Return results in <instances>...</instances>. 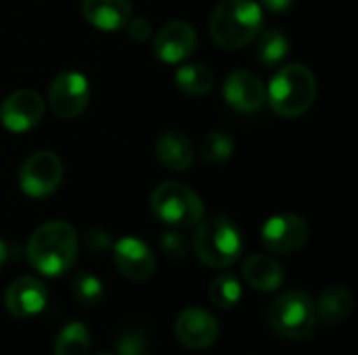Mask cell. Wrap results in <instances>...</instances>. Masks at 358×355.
Segmentation results:
<instances>
[{
  "instance_id": "obj_23",
  "label": "cell",
  "mask_w": 358,
  "mask_h": 355,
  "mask_svg": "<svg viewBox=\"0 0 358 355\" xmlns=\"http://www.w3.org/2000/svg\"><path fill=\"white\" fill-rule=\"evenodd\" d=\"M241 282L233 274H222L210 285V301L218 310H233L241 299Z\"/></svg>"
},
{
  "instance_id": "obj_28",
  "label": "cell",
  "mask_w": 358,
  "mask_h": 355,
  "mask_svg": "<svg viewBox=\"0 0 358 355\" xmlns=\"http://www.w3.org/2000/svg\"><path fill=\"white\" fill-rule=\"evenodd\" d=\"M124 29L132 40H147L151 36V23L145 17H130Z\"/></svg>"
},
{
  "instance_id": "obj_8",
  "label": "cell",
  "mask_w": 358,
  "mask_h": 355,
  "mask_svg": "<svg viewBox=\"0 0 358 355\" xmlns=\"http://www.w3.org/2000/svg\"><path fill=\"white\" fill-rule=\"evenodd\" d=\"M260 239L268 251L279 255H289L300 251L308 243L310 226L298 213H279L264 222Z\"/></svg>"
},
{
  "instance_id": "obj_3",
  "label": "cell",
  "mask_w": 358,
  "mask_h": 355,
  "mask_svg": "<svg viewBox=\"0 0 358 355\" xmlns=\"http://www.w3.org/2000/svg\"><path fill=\"white\" fill-rule=\"evenodd\" d=\"M266 98L277 115L287 119L300 117L315 105L317 77L306 65H285L273 75L266 90Z\"/></svg>"
},
{
  "instance_id": "obj_4",
  "label": "cell",
  "mask_w": 358,
  "mask_h": 355,
  "mask_svg": "<svg viewBox=\"0 0 358 355\" xmlns=\"http://www.w3.org/2000/svg\"><path fill=\"white\" fill-rule=\"evenodd\" d=\"M193 251L208 268H231L243 251V239L233 220L224 216L201 218L193 236Z\"/></svg>"
},
{
  "instance_id": "obj_14",
  "label": "cell",
  "mask_w": 358,
  "mask_h": 355,
  "mask_svg": "<svg viewBox=\"0 0 358 355\" xmlns=\"http://www.w3.org/2000/svg\"><path fill=\"white\" fill-rule=\"evenodd\" d=\"M113 259L117 270L132 282H145L155 272V257L147 243L136 236H124L113 245Z\"/></svg>"
},
{
  "instance_id": "obj_13",
  "label": "cell",
  "mask_w": 358,
  "mask_h": 355,
  "mask_svg": "<svg viewBox=\"0 0 358 355\" xmlns=\"http://www.w3.org/2000/svg\"><path fill=\"white\" fill-rule=\"evenodd\" d=\"M222 96L233 109L241 113H254L264 105L266 88L256 73L248 69H235L224 80Z\"/></svg>"
},
{
  "instance_id": "obj_16",
  "label": "cell",
  "mask_w": 358,
  "mask_h": 355,
  "mask_svg": "<svg viewBox=\"0 0 358 355\" xmlns=\"http://www.w3.org/2000/svg\"><path fill=\"white\" fill-rule=\"evenodd\" d=\"M82 15L103 31H117L132 17V6L130 0H82Z\"/></svg>"
},
{
  "instance_id": "obj_21",
  "label": "cell",
  "mask_w": 358,
  "mask_h": 355,
  "mask_svg": "<svg viewBox=\"0 0 358 355\" xmlns=\"http://www.w3.org/2000/svg\"><path fill=\"white\" fill-rule=\"evenodd\" d=\"M90 333L82 322L65 324L55 339V355H88Z\"/></svg>"
},
{
  "instance_id": "obj_11",
  "label": "cell",
  "mask_w": 358,
  "mask_h": 355,
  "mask_svg": "<svg viewBox=\"0 0 358 355\" xmlns=\"http://www.w3.org/2000/svg\"><path fill=\"white\" fill-rule=\"evenodd\" d=\"M197 48V31L187 21H168L153 38V52L164 63H180Z\"/></svg>"
},
{
  "instance_id": "obj_24",
  "label": "cell",
  "mask_w": 358,
  "mask_h": 355,
  "mask_svg": "<svg viewBox=\"0 0 358 355\" xmlns=\"http://www.w3.org/2000/svg\"><path fill=\"white\" fill-rule=\"evenodd\" d=\"M233 153H235V142L229 132H220V130L210 132L201 142V159L208 163L214 165L224 163L233 157Z\"/></svg>"
},
{
  "instance_id": "obj_18",
  "label": "cell",
  "mask_w": 358,
  "mask_h": 355,
  "mask_svg": "<svg viewBox=\"0 0 358 355\" xmlns=\"http://www.w3.org/2000/svg\"><path fill=\"white\" fill-rule=\"evenodd\" d=\"M352 310H355V297L346 287H329L315 303L317 322H323L327 326H338L346 322Z\"/></svg>"
},
{
  "instance_id": "obj_29",
  "label": "cell",
  "mask_w": 358,
  "mask_h": 355,
  "mask_svg": "<svg viewBox=\"0 0 358 355\" xmlns=\"http://www.w3.org/2000/svg\"><path fill=\"white\" fill-rule=\"evenodd\" d=\"M86 247L92 251V253H103L111 247V239L105 230L101 228H92L86 232Z\"/></svg>"
},
{
  "instance_id": "obj_31",
  "label": "cell",
  "mask_w": 358,
  "mask_h": 355,
  "mask_svg": "<svg viewBox=\"0 0 358 355\" xmlns=\"http://www.w3.org/2000/svg\"><path fill=\"white\" fill-rule=\"evenodd\" d=\"M6 257H8V249H6V243H4V241L0 239V268L4 266Z\"/></svg>"
},
{
  "instance_id": "obj_20",
  "label": "cell",
  "mask_w": 358,
  "mask_h": 355,
  "mask_svg": "<svg viewBox=\"0 0 358 355\" xmlns=\"http://www.w3.org/2000/svg\"><path fill=\"white\" fill-rule=\"evenodd\" d=\"M176 86L191 96H203L214 88V73L201 63H187L176 69Z\"/></svg>"
},
{
  "instance_id": "obj_27",
  "label": "cell",
  "mask_w": 358,
  "mask_h": 355,
  "mask_svg": "<svg viewBox=\"0 0 358 355\" xmlns=\"http://www.w3.org/2000/svg\"><path fill=\"white\" fill-rule=\"evenodd\" d=\"M147 347V337L141 331H128L117 339V354L141 355Z\"/></svg>"
},
{
  "instance_id": "obj_9",
  "label": "cell",
  "mask_w": 358,
  "mask_h": 355,
  "mask_svg": "<svg viewBox=\"0 0 358 355\" xmlns=\"http://www.w3.org/2000/svg\"><path fill=\"white\" fill-rule=\"evenodd\" d=\"M90 100V84L78 71H63L59 73L48 92L50 109L61 119H73L84 113Z\"/></svg>"
},
{
  "instance_id": "obj_17",
  "label": "cell",
  "mask_w": 358,
  "mask_h": 355,
  "mask_svg": "<svg viewBox=\"0 0 358 355\" xmlns=\"http://www.w3.org/2000/svg\"><path fill=\"white\" fill-rule=\"evenodd\" d=\"M155 155L170 172H187L195 159L193 144L182 132H164L155 142Z\"/></svg>"
},
{
  "instance_id": "obj_19",
  "label": "cell",
  "mask_w": 358,
  "mask_h": 355,
  "mask_svg": "<svg viewBox=\"0 0 358 355\" xmlns=\"http://www.w3.org/2000/svg\"><path fill=\"white\" fill-rule=\"evenodd\" d=\"M243 280L262 293H273L283 285V268L266 255H252L243 262Z\"/></svg>"
},
{
  "instance_id": "obj_22",
  "label": "cell",
  "mask_w": 358,
  "mask_h": 355,
  "mask_svg": "<svg viewBox=\"0 0 358 355\" xmlns=\"http://www.w3.org/2000/svg\"><path fill=\"white\" fill-rule=\"evenodd\" d=\"M289 46L292 44L281 29H275V27L266 29L256 42V59L266 67L277 65L279 61H283L287 56Z\"/></svg>"
},
{
  "instance_id": "obj_26",
  "label": "cell",
  "mask_w": 358,
  "mask_h": 355,
  "mask_svg": "<svg viewBox=\"0 0 358 355\" xmlns=\"http://www.w3.org/2000/svg\"><path fill=\"white\" fill-rule=\"evenodd\" d=\"M162 251L172 259H182L189 253V241L178 232H164L162 234Z\"/></svg>"
},
{
  "instance_id": "obj_5",
  "label": "cell",
  "mask_w": 358,
  "mask_h": 355,
  "mask_svg": "<svg viewBox=\"0 0 358 355\" xmlns=\"http://www.w3.org/2000/svg\"><path fill=\"white\" fill-rule=\"evenodd\" d=\"M268 324L283 339H310L317 326L315 301L304 291L283 293L268 308Z\"/></svg>"
},
{
  "instance_id": "obj_1",
  "label": "cell",
  "mask_w": 358,
  "mask_h": 355,
  "mask_svg": "<svg viewBox=\"0 0 358 355\" xmlns=\"http://www.w3.org/2000/svg\"><path fill=\"white\" fill-rule=\"evenodd\" d=\"M78 255V236L71 224L52 220L34 230L27 243L29 264L44 276L65 274Z\"/></svg>"
},
{
  "instance_id": "obj_6",
  "label": "cell",
  "mask_w": 358,
  "mask_h": 355,
  "mask_svg": "<svg viewBox=\"0 0 358 355\" xmlns=\"http://www.w3.org/2000/svg\"><path fill=\"white\" fill-rule=\"evenodd\" d=\"M151 211L168 226L189 228L197 226L203 218V201L180 182H162L151 192Z\"/></svg>"
},
{
  "instance_id": "obj_7",
  "label": "cell",
  "mask_w": 358,
  "mask_h": 355,
  "mask_svg": "<svg viewBox=\"0 0 358 355\" xmlns=\"http://www.w3.org/2000/svg\"><path fill=\"white\" fill-rule=\"evenodd\" d=\"M63 180V163L52 151L31 153L19 169V188L34 199L52 195Z\"/></svg>"
},
{
  "instance_id": "obj_12",
  "label": "cell",
  "mask_w": 358,
  "mask_h": 355,
  "mask_svg": "<svg viewBox=\"0 0 358 355\" xmlns=\"http://www.w3.org/2000/svg\"><path fill=\"white\" fill-rule=\"evenodd\" d=\"M174 333L189 349H208L218 339V322L203 308H187L178 314Z\"/></svg>"
},
{
  "instance_id": "obj_2",
  "label": "cell",
  "mask_w": 358,
  "mask_h": 355,
  "mask_svg": "<svg viewBox=\"0 0 358 355\" xmlns=\"http://www.w3.org/2000/svg\"><path fill=\"white\" fill-rule=\"evenodd\" d=\"M262 27V8L254 0H220L210 19L212 40L224 50L252 44Z\"/></svg>"
},
{
  "instance_id": "obj_15",
  "label": "cell",
  "mask_w": 358,
  "mask_h": 355,
  "mask_svg": "<svg viewBox=\"0 0 358 355\" xmlns=\"http://www.w3.org/2000/svg\"><path fill=\"white\" fill-rule=\"evenodd\" d=\"M48 301L46 287L34 276H21L4 293V308L15 318H31L38 316Z\"/></svg>"
},
{
  "instance_id": "obj_25",
  "label": "cell",
  "mask_w": 358,
  "mask_h": 355,
  "mask_svg": "<svg viewBox=\"0 0 358 355\" xmlns=\"http://www.w3.org/2000/svg\"><path fill=\"white\" fill-rule=\"evenodd\" d=\"M71 293L76 297V301L84 308H94L103 301V282L88 272H80L73 276L71 282Z\"/></svg>"
},
{
  "instance_id": "obj_32",
  "label": "cell",
  "mask_w": 358,
  "mask_h": 355,
  "mask_svg": "<svg viewBox=\"0 0 358 355\" xmlns=\"http://www.w3.org/2000/svg\"><path fill=\"white\" fill-rule=\"evenodd\" d=\"M99 355H111V354H99Z\"/></svg>"
},
{
  "instance_id": "obj_10",
  "label": "cell",
  "mask_w": 358,
  "mask_h": 355,
  "mask_svg": "<svg viewBox=\"0 0 358 355\" xmlns=\"http://www.w3.org/2000/svg\"><path fill=\"white\" fill-rule=\"evenodd\" d=\"M44 115V100L40 92L31 88H21L8 94L0 105V121L6 130L19 134L27 132L40 123Z\"/></svg>"
},
{
  "instance_id": "obj_30",
  "label": "cell",
  "mask_w": 358,
  "mask_h": 355,
  "mask_svg": "<svg viewBox=\"0 0 358 355\" xmlns=\"http://www.w3.org/2000/svg\"><path fill=\"white\" fill-rule=\"evenodd\" d=\"M258 2L262 6H266L268 10H273V13H283L294 4V0H258Z\"/></svg>"
}]
</instances>
